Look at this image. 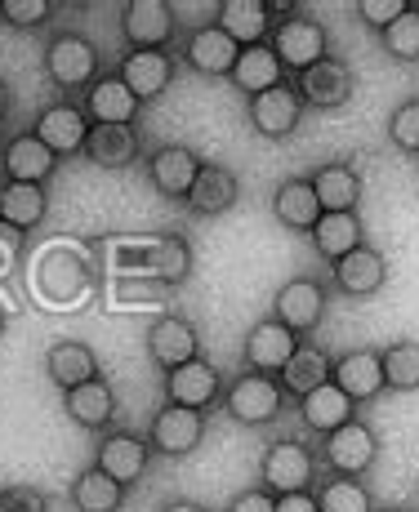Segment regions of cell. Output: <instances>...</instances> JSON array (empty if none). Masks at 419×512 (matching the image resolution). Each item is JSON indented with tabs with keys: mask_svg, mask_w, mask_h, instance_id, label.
Wrapping results in <instances>:
<instances>
[{
	"mask_svg": "<svg viewBox=\"0 0 419 512\" xmlns=\"http://www.w3.org/2000/svg\"><path fill=\"white\" fill-rule=\"evenodd\" d=\"M259 486L272 490V495H299V490H313L317 486V455L308 441L299 437H277L268 441L259 459Z\"/></svg>",
	"mask_w": 419,
	"mask_h": 512,
	"instance_id": "obj_1",
	"label": "cell"
},
{
	"mask_svg": "<svg viewBox=\"0 0 419 512\" xmlns=\"http://www.w3.org/2000/svg\"><path fill=\"white\" fill-rule=\"evenodd\" d=\"M99 67H103L99 45L81 32H58V36H50V45H45V76H50V85L63 94L90 90L103 76Z\"/></svg>",
	"mask_w": 419,
	"mask_h": 512,
	"instance_id": "obj_2",
	"label": "cell"
},
{
	"mask_svg": "<svg viewBox=\"0 0 419 512\" xmlns=\"http://www.w3.org/2000/svg\"><path fill=\"white\" fill-rule=\"evenodd\" d=\"M272 54L281 58V67H286L290 76H304L308 67H317L321 58H330V36H326V23H317L313 14H290L281 18L277 27H272L268 36Z\"/></svg>",
	"mask_w": 419,
	"mask_h": 512,
	"instance_id": "obj_3",
	"label": "cell"
},
{
	"mask_svg": "<svg viewBox=\"0 0 419 512\" xmlns=\"http://www.w3.org/2000/svg\"><path fill=\"white\" fill-rule=\"evenodd\" d=\"M379 459V432L366 419H348L344 428L321 437V468L330 477H366Z\"/></svg>",
	"mask_w": 419,
	"mask_h": 512,
	"instance_id": "obj_4",
	"label": "cell"
},
{
	"mask_svg": "<svg viewBox=\"0 0 419 512\" xmlns=\"http://www.w3.org/2000/svg\"><path fill=\"white\" fill-rule=\"evenodd\" d=\"M223 410H228L237 423L246 428H263L286 410V392L272 374H255V370H241L237 379L223 388Z\"/></svg>",
	"mask_w": 419,
	"mask_h": 512,
	"instance_id": "obj_5",
	"label": "cell"
},
{
	"mask_svg": "<svg viewBox=\"0 0 419 512\" xmlns=\"http://www.w3.org/2000/svg\"><path fill=\"white\" fill-rule=\"evenodd\" d=\"M125 268H134L139 277L157 281V285H183L192 277V245L183 236H152V241L125 245Z\"/></svg>",
	"mask_w": 419,
	"mask_h": 512,
	"instance_id": "obj_6",
	"label": "cell"
},
{
	"mask_svg": "<svg viewBox=\"0 0 419 512\" xmlns=\"http://www.w3.org/2000/svg\"><path fill=\"white\" fill-rule=\"evenodd\" d=\"M326 303L330 294L317 277H290L272 294V321H281L295 339H313L317 326L326 321Z\"/></svg>",
	"mask_w": 419,
	"mask_h": 512,
	"instance_id": "obj_7",
	"label": "cell"
},
{
	"mask_svg": "<svg viewBox=\"0 0 419 512\" xmlns=\"http://www.w3.org/2000/svg\"><path fill=\"white\" fill-rule=\"evenodd\" d=\"M304 112H308V107H304V98H299L295 81H281V85H272V90L246 98L250 125H255L263 139H272V143L290 139V134L304 125Z\"/></svg>",
	"mask_w": 419,
	"mask_h": 512,
	"instance_id": "obj_8",
	"label": "cell"
},
{
	"mask_svg": "<svg viewBox=\"0 0 419 512\" xmlns=\"http://www.w3.org/2000/svg\"><path fill=\"white\" fill-rule=\"evenodd\" d=\"M295 90L304 98V107H313V112H339V107L353 103L357 72H353V63H344V58H321L317 67H308V72L299 76Z\"/></svg>",
	"mask_w": 419,
	"mask_h": 512,
	"instance_id": "obj_9",
	"label": "cell"
},
{
	"mask_svg": "<svg viewBox=\"0 0 419 512\" xmlns=\"http://www.w3.org/2000/svg\"><path fill=\"white\" fill-rule=\"evenodd\" d=\"M206 441V415L201 410H183V406H165L152 415V428H148V446L152 455H165V459H183Z\"/></svg>",
	"mask_w": 419,
	"mask_h": 512,
	"instance_id": "obj_10",
	"label": "cell"
},
{
	"mask_svg": "<svg viewBox=\"0 0 419 512\" xmlns=\"http://www.w3.org/2000/svg\"><path fill=\"white\" fill-rule=\"evenodd\" d=\"M165 401L170 406H183V410H206L214 406V401H223V370L214 366V361L197 357L188 361V366L170 370L165 374Z\"/></svg>",
	"mask_w": 419,
	"mask_h": 512,
	"instance_id": "obj_11",
	"label": "cell"
},
{
	"mask_svg": "<svg viewBox=\"0 0 419 512\" xmlns=\"http://www.w3.org/2000/svg\"><path fill=\"white\" fill-rule=\"evenodd\" d=\"M148 357L157 361L165 374L188 366V361H197L201 357L197 326H192L188 317H179V312H161V317L148 326Z\"/></svg>",
	"mask_w": 419,
	"mask_h": 512,
	"instance_id": "obj_12",
	"label": "cell"
},
{
	"mask_svg": "<svg viewBox=\"0 0 419 512\" xmlns=\"http://www.w3.org/2000/svg\"><path fill=\"white\" fill-rule=\"evenodd\" d=\"M174 54L170 49H125L121 63H116V76L125 81V90H130L139 103H152L157 94L170 90L174 81Z\"/></svg>",
	"mask_w": 419,
	"mask_h": 512,
	"instance_id": "obj_13",
	"label": "cell"
},
{
	"mask_svg": "<svg viewBox=\"0 0 419 512\" xmlns=\"http://www.w3.org/2000/svg\"><path fill=\"white\" fill-rule=\"evenodd\" d=\"M201 165L206 161H201L188 143H161L157 152L148 156V179H152V187H157L161 196H170V201H188Z\"/></svg>",
	"mask_w": 419,
	"mask_h": 512,
	"instance_id": "obj_14",
	"label": "cell"
},
{
	"mask_svg": "<svg viewBox=\"0 0 419 512\" xmlns=\"http://www.w3.org/2000/svg\"><path fill=\"white\" fill-rule=\"evenodd\" d=\"M174 5L165 0H130L121 9L125 49H165L174 41Z\"/></svg>",
	"mask_w": 419,
	"mask_h": 512,
	"instance_id": "obj_15",
	"label": "cell"
},
{
	"mask_svg": "<svg viewBox=\"0 0 419 512\" xmlns=\"http://www.w3.org/2000/svg\"><path fill=\"white\" fill-rule=\"evenodd\" d=\"M330 383H335L339 392H348L357 406L375 401L379 392H384V357H379V348H348V352H339L335 370H330Z\"/></svg>",
	"mask_w": 419,
	"mask_h": 512,
	"instance_id": "obj_16",
	"label": "cell"
},
{
	"mask_svg": "<svg viewBox=\"0 0 419 512\" xmlns=\"http://www.w3.org/2000/svg\"><path fill=\"white\" fill-rule=\"evenodd\" d=\"M152 464V446L139 432H103L99 437V459L94 468H103L116 486H134Z\"/></svg>",
	"mask_w": 419,
	"mask_h": 512,
	"instance_id": "obj_17",
	"label": "cell"
},
{
	"mask_svg": "<svg viewBox=\"0 0 419 512\" xmlns=\"http://www.w3.org/2000/svg\"><path fill=\"white\" fill-rule=\"evenodd\" d=\"M32 134L50 147L54 156H76L85 147V134H90V116L81 112L76 103H67V98H58V103L41 107V116H36Z\"/></svg>",
	"mask_w": 419,
	"mask_h": 512,
	"instance_id": "obj_18",
	"label": "cell"
},
{
	"mask_svg": "<svg viewBox=\"0 0 419 512\" xmlns=\"http://www.w3.org/2000/svg\"><path fill=\"white\" fill-rule=\"evenodd\" d=\"M0 170H5V183H36L45 187L58 170V156L36 139L32 130L27 134H14L5 147H0Z\"/></svg>",
	"mask_w": 419,
	"mask_h": 512,
	"instance_id": "obj_19",
	"label": "cell"
},
{
	"mask_svg": "<svg viewBox=\"0 0 419 512\" xmlns=\"http://www.w3.org/2000/svg\"><path fill=\"white\" fill-rule=\"evenodd\" d=\"M295 348H299V339L290 334L281 321H259V326H250L246 334V348H241V361H246V370H255V374H272L277 379L281 370H286V361L295 357Z\"/></svg>",
	"mask_w": 419,
	"mask_h": 512,
	"instance_id": "obj_20",
	"label": "cell"
},
{
	"mask_svg": "<svg viewBox=\"0 0 419 512\" xmlns=\"http://www.w3.org/2000/svg\"><path fill=\"white\" fill-rule=\"evenodd\" d=\"M237 58H241V45L232 41L219 23L197 27V32L183 41V63H188L192 72H201V76H232Z\"/></svg>",
	"mask_w": 419,
	"mask_h": 512,
	"instance_id": "obj_21",
	"label": "cell"
},
{
	"mask_svg": "<svg viewBox=\"0 0 419 512\" xmlns=\"http://www.w3.org/2000/svg\"><path fill=\"white\" fill-rule=\"evenodd\" d=\"M330 281H335V290L348 294V299H370V294L384 290L388 259L375 250V245H357L348 259H339L335 268H330Z\"/></svg>",
	"mask_w": 419,
	"mask_h": 512,
	"instance_id": "obj_22",
	"label": "cell"
},
{
	"mask_svg": "<svg viewBox=\"0 0 419 512\" xmlns=\"http://www.w3.org/2000/svg\"><path fill=\"white\" fill-rule=\"evenodd\" d=\"M237 201H241V179L228 170V165L206 161L183 205H188V210L197 214V219H219V214H228Z\"/></svg>",
	"mask_w": 419,
	"mask_h": 512,
	"instance_id": "obj_23",
	"label": "cell"
},
{
	"mask_svg": "<svg viewBox=\"0 0 419 512\" xmlns=\"http://www.w3.org/2000/svg\"><path fill=\"white\" fill-rule=\"evenodd\" d=\"M330 370H335V357H330L321 343L299 339L295 357L286 361V370L277 374V383H281V392H286V401H304L308 392H317L321 383H330Z\"/></svg>",
	"mask_w": 419,
	"mask_h": 512,
	"instance_id": "obj_24",
	"label": "cell"
},
{
	"mask_svg": "<svg viewBox=\"0 0 419 512\" xmlns=\"http://www.w3.org/2000/svg\"><path fill=\"white\" fill-rule=\"evenodd\" d=\"M313 192H317V205L321 214H353L362 205V170L353 161H326L317 165L313 179Z\"/></svg>",
	"mask_w": 419,
	"mask_h": 512,
	"instance_id": "obj_25",
	"label": "cell"
},
{
	"mask_svg": "<svg viewBox=\"0 0 419 512\" xmlns=\"http://www.w3.org/2000/svg\"><path fill=\"white\" fill-rule=\"evenodd\" d=\"M139 98L125 90V81L116 72H103L99 81L85 90L81 112L90 116V125H134L139 121Z\"/></svg>",
	"mask_w": 419,
	"mask_h": 512,
	"instance_id": "obj_26",
	"label": "cell"
},
{
	"mask_svg": "<svg viewBox=\"0 0 419 512\" xmlns=\"http://www.w3.org/2000/svg\"><path fill=\"white\" fill-rule=\"evenodd\" d=\"M214 23H219L241 49H250V45H268L277 18H272L268 0H223V5L214 9Z\"/></svg>",
	"mask_w": 419,
	"mask_h": 512,
	"instance_id": "obj_27",
	"label": "cell"
},
{
	"mask_svg": "<svg viewBox=\"0 0 419 512\" xmlns=\"http://www.w3.org/2000/svg\"><path fill=\"white\" fill-rule=\"evenodd\" d=\"M139 147L143 139L134 125H90L81 156L90 165H99V170H125V165L139 161Z\"/></svg>",
	"mask_w": 419,
	"mask_h": 512,
	"instance_id": "obj_28",
	"label": "cell"
},
{
	"mask_svg": "<svg viewBox=\"0 0 419 512\" xmlns=\"http://www.w3.org/2000/svg\"><path fill=\"white\" fill-rule=\"evenodd\" d=\"M63 410L76 428L99 432L103 437V432L116 423V392L107 379H90V383H81V388L63 392Z\"/></svg>",
	"mask_w": 419,
	"mask_h": 512,
	"instance_id": "obj_29",
	"label": "cell"
},
{
	"mask_svg": "<svg viewBox=\"0 0 419 512\" xmlns=\"http://www.w3.org/2000/svg\"><path fill=\"white\" fill-rule=\"evenodd\" d=\"M45 374H50L54 388L72 392V388H81V383L99 379V357H94V348L81 339H58L54 348L45 352Z\"/></svg>",
	"mask_w": 419,
	"mask_h": 512,
	"instance_id": "obj_30",
	"label": "cell"
},
{
	"mask_svg": "<svg viewBox=\"0 0 419 512\" xmlns=\"http://www.w3.org/2000/svg\"><path fill=\"white\" fill-rule=\"evenodd\" d=\"M299 406V419H304L308 432H317V437H326V432L344 428L348 419H357V401L348 397V392H339L335 383H321L317 392H308L304 401H295Z\"/></svg>",
	"mask_w": 419,
	"mask_h": 512,
	"instance_id": "obj_31",
	"label": "cell"
},
{
	"mask_svg": "<svg viewBox=\"0 0 419 512\" xmlns=\"http://www.w3.org/2000/svg\"><path fill=\"white\" fill-rule=\"evenodd\" d=\"M50 214V192L36 183H0V223L9 232H32Z\"/></svg>",
	"mask_w": 419,
	"mask_h": 512,
	"instance_id": "obj_32",
	"label": "cell"
},
{
	"mask_svg": "<svg viewBox=\"0 0 419 512\" xmlns=\"http://www.w3.org/2000/svg\"><path fill=\"white\" fill-rule=\"evenodd\" d=\"M313 236V250L321 259L335 268L339 259H348V254L357 250V245H366V228H362V214H321L317 228L308 232Z\"/></svg>",
	"mask_w": 419,
	"mask_h": 512,
	"instance_id": "obj_33",
	"label": "cell"
},
{
	"mask_svg": "<svg viewBox=\"0 0 419 512\" xmlns=\"http://www.w3.org/2000/svg\"><path fill=\"white\" fill-rule=\"evenodd\" d=\"M272 214H277L281 228L290 232H313L317 219H321V205H317V192L308 179H286L277 183L272 192Z\"/></svg>",
	"mask_w": 419,
	"mask_h": 512,
	"instance_id": "obj_34",
	"label": "cell"
},
{
	"mask_svg": "<svg viewBox=\"0 0 419 512\" xmlns=\"http://www.w3.org/2000/svg\"><path fill=\"white\" fill-rule=\"evenodd\" d=\"M228 81L237 85L241 94L255 98V94L286 81V67H281V58L272 54V45H250V49H241V58H237V67H232Z\"/></svg>",
	"mask_w": 419,
	"mask_h": 512,
	"instance_id": "obj_35",
	"label": "cell"
},
{
	"mask_svg": "<svg viewBox=\"0 0 419 512\" xmlns=\"http://www.w3.org/2000/svg\"><path fill=\"white\" fill-rule=\"evenodd\" d=\"M72 508L76 512H121L125 508V486H116L103 468H85L72 481Z\"/></svg>",
	"mask_w": 419,
	"mask_h": 512,
	"instance_id": "obj_36",
	"label": "cell"
},
{
	"mask_svg": "<svg viewBox=\"0 0 419 512\" xmlns=\"http://www.w3.org/2000/svg\"><path fill=\"white\" fill-rule=\"evenodd\" d=\"M317 512H375V495L362 477H321L313 486Z\"/></svg>",
	"mask_w": 419,
	"mask_h": 512,
	"instance_id": "obj_37",
	"label": "cell"
},
{
	"mask_svg": "<svg viewBox=\"0 0 419 512\" xmlns=\"http://www.w3.org/2000/svg\"><path fill=\"white\" fill-rule=\"evenodd\" d=\"M384 357V388L388 392H419V339H397L379 348Z\"/></svg>",
	"mask_w": 419,
	"mask_h": 512,
	"instance_id": "obj_38",
	"label": "cell"
},
{
	"mask_svg": "<svg viewBox=\"0 0 419 512\" xmlns=\"http://www.w3.org/2000/svg\"><path fill=\"white\" fill-rule=\"evenodd\" d=\"M379 45H384V54L397 58V63H419V5L406 9L388 32H379Z\"/></svg>",
	"mask_w": 419,
	"mask_h": 512,
	"instance_id": "obj_39",
	"label": "cell"
},
{
	"mask_svg": "<svg viewBox=\"0 0 419 512\" xmlns=\"http://www.w3.org/2000/svg\"><path fill=\"white\" fill-rule=\"evenodd\" d=\"M54 18V0H0V23L18 32H41Z\"/></svg>",
	"mask_w": 419,
	"mask_h": 512,
	"instance_id": "obj_40",
	"label": "cell"
},
{
	"mask_svg": "<svg viewBox=\"0 0 419 512\" xmlns=\"http://www.w3.org/2000/svg\"><path fill=\"white\" fill-rule=\"evenodd\" d=\"M388 139L397 152L419 156V98H406L393 116H388Z\"/></svg>",
	"mask_w": 419,
	"mask_h": 512,
	"instance_id": "obj_41",
	"label": "cell"
},
{
	"mask_svg": "<svg viewBox=\"0 0 419 512\" xmlns=\"http://www.w3.org/2000/svg\"><path fill=\"white\" fill-rule=\"evenodd\" d=\"M406 9H411V0H357V18H362L370 32H388Z\"/></svg>",
	"mask_w": 419,
	"mask_h": 512,
	"instance_id": "obj_42",
	"label": "cell"
},
{
	"mask_svg": "<svg viewBox=\"0 0 419 512\" xmlns=\"http://www.w3.org/2000/svg\"><path fill=\"white\" fill-rule=\"evenodd\" d=\"M0 512H50L41 486H0Z\"/></svg>",
	"mask_w": 419,
	"mask_h": 512,
	"instance_id": "obj_43",
	"label": "cell"
},
{
	"mask_svg": "<svg viewBox=\"0 0 419 512\" xmlns=\"http://www.w3.org/2000/svg\"><path fill=\"white\" fill-rule=\"evenodd\" d=\"M223 512H277V495L263 486H250V490H241V495H232V504Z\"/></svg>",
	"mask_w": 419,
	"mask_h": 512,
	"instance_id": "obj_44",
	"label": "cell"
},
{
	"mask_svg": "<svg viewBox=\"0 0 419 512\" xmlns=\"http://www.w3.org/2000/svg\"><path fill=\"white\" fill-rule=\"evenodd\" d=\"M277 512H317V495L313 490H299V495H281Z\"/></svg>",
	"mask_w": 419,
	"mask_h": 512,
	"instance_id": "obj_45",
	"label": "cell"
},
{
	"mask_svg": "<svg viewBox=\"0 0 419 512\" xmlns=\"http://www.w3.org/2000/svg\"><path fill=\"white\" fill-rule=\"evenodd\" d=\"M161 512H210V508H201L197 499H170V504H165Z\"/></svg>",
	"mask_w": 419,
	"mask_h": 512,
	"instance_id": "obj_46",
	"label": "cell"
},
{
	"mask_svg": "<svg viewBox=\"0 0 419 512\" xmlns=\"http://www.w3.org/2000/svg\"><path fill=\"white\" fill-rule=\"evenodd\" d=\"M5 116H9V85L0 81V121H5Z\"/></svg>",
	"mask_w": 419,
	"mask_h": 512,
	"instance_id": "obj_47",
	"label": "cell"
},
{
	"mask_svg": "<svg viewBox=\"0 0 419 512\" xmlns=\"http://www.w3.org/2000/svg\"><path fill=\"white\" fill-rule=\"evenodd\" d=\"M5 326H9V308L0 303V339H5Z\"/></svg>",
	"mask_w": 419,
	"mask_h": 512,
	"instance_id": "obj_48",
	"label": "cell"
},
{
	"mask_svg": "<svg viewBox=\"0 0 419 512\" xmlns=\"http://www.w3.org/2000/svg\"><path fill=\"white\" fill-rule=\"evenodd\" d=\"M375 512H415V508H375Z\"/></svg>",
	"mask_w": 419,
	"mask_h": 512,
	"instance_id": "obj_49",
	"label": "cell"
}]
</instances>
